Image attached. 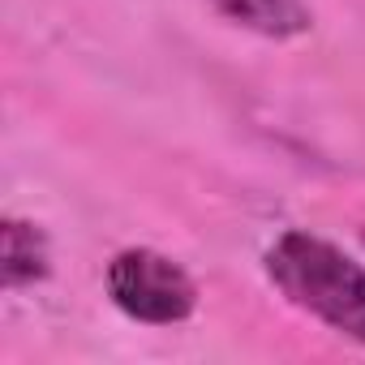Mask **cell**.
<instances>
[{
	"label": "cell",
	"instance_id": "obj_2",
	"mask_svg": "<svg viewBox=\"0 0 365 365\" xmlns=\"http://www.w3.org/2000/svg\"><path fill=\"white\" fill-rule=\"evenodd\" d=\"M108 297L112 305L146 327H176L198 309V284L176 258L159 250H120L108 262Z\"/></svg>",
	"mask_w": 365,
	"mask_h": 365
},
{
	"label": "cell",
	"instance_id": "obj_4",
	"mask_svg": "<svg viewBox=\"0 0 365 365\" xmlns=\"http://www.w3.org/2000/svg\"><path fill=\"white\" fill-rule=\"evenodd\" d=\"M52 271V250L39 224L9 215L5 228H0V275H5V288H31L39 279H48Z\"/></svg>",
	"mask_w": 365,
	"mask_h": 365
},
{
	"label": "cell",
	"instance_id": "obj_3",
	"mask_svg": "<svg viewBox=\"0 0 365 365\" xmlns=\"http://www.w3.org/2000/svg\"><path fill=\"white\" fill-rule=\"evenodd\" d=\"M211 9L262 39H297L314 26V9L305 0H211Z\"/></svg>",
	"mask_w": 365,
	"mask_h": 365
},
{
	"label": "cell",
	"instance_id": "obj_1",
	"mask_svg": "<svg viewBox=\"0 0 365 365\" xmlns=\"http://www.w3.org/2000/svg\"><path fill=\"white\" fill-rule=\"evenodd\" d=\"M262 271L297 309L365 348V262L318 232L288 228L267 245Z\"/></svg>",
	"mask_w": 365,
	"mask_h": 365
}]
</instances>
